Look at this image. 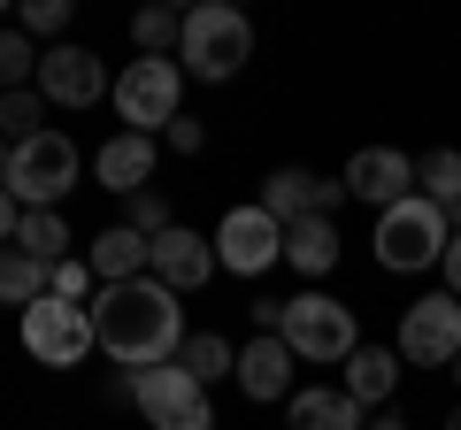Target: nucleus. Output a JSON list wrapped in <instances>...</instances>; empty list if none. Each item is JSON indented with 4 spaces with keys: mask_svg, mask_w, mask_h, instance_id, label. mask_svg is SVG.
<instances>
[{
    "mask_svg": "<svg viewBox=\"0 0 461 430\" xmlns=\"http://www.w3.org/2000/svg\"><path fill=\"white\" fill-rule=\"evenodd\" d=\"M115 399H139V415H147L154 430H215L208 384H193L177 362H162V369H139V377H123V384H115Z\"/></svg>",
    "mask_w": 461,
    "mask_h": 430,
    "instance_id": "nucleus-5",
    "label": "nucleus"
},
{
    "mask_svg": "<svg viewBox=\"0 0 461 430\" xmlns=\"http://www.w3.org/2000/svg\"><path fill=\"white\" fill-rule=\"evenodd\" d=\"M446 430H461V408H454V415H446Z\"/></svg>",
    "mask_w": 461,
    "mask_h": 430,
    "instance_id": "nucleus-37",
    "label": "nucleus"
},
{
    "mask_svg": "<svg viewBox=\"0 0 461 430\" xmlns=\"http://www.w3.org/2000/svg\"><path fill=\"white\" fill-rule=\"evenodd\" d=\"M0 300H8V308H39V300H47V269H39L32 254L0 246Z\"/></svg>",
    "mask_w": 461,
    "mask_h": 430,
    "instance_id": "nucleus-23",
    "label": "nucleus"
},
{
    "mask_svg": "<svg viewBox=\"0 0 461 430\" xmlns=\"http://www.w3.org/2000/svg\"><path fill=\"white\" fill-rule=\"evenodd\" d=\"M415 193H423L430 208H454V200H461V154L454 147L423 154V162H415Z\"/></svg>",
    "mask_w": 461,
    "mask_h": 430,
    "instance_id": "nucleus-24",
    "label": "nucleus"
},
{
    "mask_svg": "<svg viewBox=\"0 0 461 430\" xmlns=\"http://www.w3.org/2000/svg\"><path fill=\"white\" fill-rule=\"evenodd\" d=\"M16 254H32L39 269L69 262V223H62L54 208H23V223H16Z\"/></svg>",
    "mask_w": 461,
    "mask_h": 430,
    "instance_id": "nucleus-21",
    "label": "nucleus"
},
{
    "mask_svg": "<svg viewBox=\"0 0 461 430\" xmlns=\"http://www.w3.org/2000/svg\"><path fill=\"white\" fill-rule=\"evenodd\" d=\"M285 262H293L300 277H330V262H339V231H330V215L285 223Z\"/></svg>",
    "mask_w": 461,
    "mask_h": 430,
    "instance_id": "nucleus-19",
    "label": "nucleus"
},
{
    "mask_svg": "<svg viewBox=\"0 0 461 430\" xmlns=\"http://www.w3.org/2000/svg\"><path fill=\"white\" fill-rule=\"evenodd\" d=\"M0 177H8V139H0Z\"/></svg>",
    "mask_w": 461,
    "mask_h": 430,
    "instance_id": "nucleus-35",
    "label": "nucleus"
},
{
    "mask_svg": "<svg viewBox=\"0 0 461 430\" xmlns=\"http://www.w3.org/2000/svg\"><path fill=\"white\" fill-rule=\"evenodd\" d=\"M32 85H39L47 100H62V108H93L100 93H115L93 47H47V54H39V77H32Z\"/></svg>",
    "mask_w": 461,
    "mask_h": 430,
    "instance_id": "nucleus-11",
    "label": "nucleus"
},
{
    "mask_svg": "<svg viewBox=\"0 0 461 430\" xmlns=\"http://www.w3.org/2000/svg\"><path fill=\"white\" fill-rule=\"evenodd\" d=\"M93 177L108 184V193H123V200H131V193H147V184H154V139H139V131H115L108 147L93 154Z\"/></svg>",
    "mask_w": 461,
    "mask_h": 430,
    "instance_id": "nucleus-16",
    "label": "nucleus"
},
{
    "mask_svg": "<svg viewBox=\"0 0 461 430\" xmlns=\"http://www.w3.org/2000/svg\"><path fill=\"white\" fill-rule=\"evenodd\" d=\"M62 23H69V0H23L16 31H23V39H54Z\"/></svg>",
    "mask_w": 461,
    "mask_h": 430,
    "instance_id": "nucleus-29",
    "label": "nucleus"
},
{
    "mask_svg": "<svg viewBox=\"0 0 461 430\" xmlns=\"http://www.w3.org/2000/svg\"><path fill=\"white\" fill-rule=\"evenodd\" d=\"M339 177H346V193L369 200L377 215H384V208H400V200H415V162H408L400 147H362L354 162L339 169Z\"/></svg>",
    "mask_w": 461,
    "mask_h": 430,
    "instance_id": "nucleus-12",
    "label": "nucleus"
},
{
    "mask_svg": "<svg viewBox=\"0 0 461 430\" xmlns=\"http://www.w3.org/2000/svg\"><path fill=\"white\" fill-rule=\"evenodd\" d=\"M230 377H239V392H247L254 408H262V399H293V346H285L277 331H262L247 354H239Z\"/></svg>",
    "mask_w": 461,
    "mask_h": 430,
    "instance_id": "nucleus-15",
    "label": "nucleus"
},
{
    "mask_svg": "<svg viewBox=\"0 0 461 430\" xmlns=\"http://www.w3.org/2000/svg\"><path fill=\"white\" fill-rule=\"evenodd\" d=\"M123 223H131L139 238H162V231H169V200L147 184V193H131V215H123Z\"/></svg>",
    "mask_w": 461,
    "mask_h": 430,
    "instance_id": "nucleus-30",
    "label": "nucleus"
},
{
    "mask_svg": "<svg viewBox=\"0 0 461 430\" xmlns=\"http://www.w3.org/2000/svg\"><path fill=\"white\" fill-rule=\"evenodd\" d=\"M277 338L293 346V362H354L362 354V331H354V308L346 300H330V292H300V300H285V315H277Z\"/></svg>",
    "mask_w": 461,
    "mask_h": 430,
    "instance_id": "nucleus-3",
    "label": "nucleus"
},
{
    "mask_svg": "<svg viewBox=\"0 0 461 430\" xmlns=\"http://www.w3.org/2000/svg\"><path fill=\"white\" fill-rule=\"evenodd\" d=\"M254 54V23L239 16V8H223V0H200V8H185V39H177V69L200 85H223L239 77Z\"/></svg>",
    "mask_w": 461,
    "mask_h": 430,
    "instance_id": "nucleus-2",
    "label": "nucleus"
},
{
    "mask_svg": "<svg viewBox=\"0 0 461 430\" xmlns=\"http://www.w3.org/2000/svg\"><path fill=\"white\" fill-rule=\"evenodd\" d=\"M446 377H454V384H461V354H454V369H446Z\"/></svg>",
    "mask_w": 461,
    "mask_h": 430,
    "instance_id": "nucleus-36",
    "label": "nucleus"
},
{
    "mask_svg": "<svg viewBox=\"0 0 461 430\" xmlns=\"http://www.w3.org/2000/svg\"><path fill=\"white\" fill-rule=\"evenodd\" d=\"M446 292H454V300H461V231H454V238H446Z\"/></svg>",
    "mask_w": 461,
    "mask_h": 430,
    "instance_id": "nucleus-33",
    "label": "nucleus"
},
{
    "mask_svg": "<svg viewBox=\"0 0 461 430\" xmlns=\"http://www.w3.org/2000/svg\"><path fill=\"white\" fill-rule=\"evenodd\" d=\"M131 39H139V54H169V62H177L185 16H177V8H139V16H131Z\"/></svg>",
    "mask_w": 461,
    "mask_h": 430,
    "instance_id": "nucleus-26",
    "label": "nucleus"
},
{
    "mask_svg": "<svg viewBox=\"0 0 461 430\" xmlns=\"http://www.w3.org/2000/svg\"><path fill=\"white\" fill-rule=\"evenodd\" d=\"M177 369L193 384H215V377H230V369H239V346H230V338H215V331H193L177 346Z\"/></svg>",
    "mask_w": 461,
    "mask_h": 430,
    "instance_id": "nucleus-22",
    "label": "nucleus"
},
{
    "mask_svg": "<svg viewBox=\"0 0 461 430\" xmlns=\"http://www.w3.org/2000/svg\"><path fill=\"white\" fill-rule=\"evenodd\" d=\"M285 262V223L254 200V208H230L223 223H215V269H230V277H262V269Z\"/></svg>",
    "mask_w": 461,
    "mask_h": 430,
    "instance_id": "nucleus-8",
    "label": "nucleus"
},
{
    "mask_svg": "<svg viewBox=\"0 0 461 430\" xmlns=\"http://www.w3.org/2000/svg\"><path fill=\"white\" fill-rule=\"evenodd\" d=\"M362 430H408V423H400V415H393V408H384V415H369V423H362Z\"/></svg>",
    "mask_w": 461,
    "mask_h": 430,
    "instance_id": "nucleus-34",
    "label": "nucleus"
},
{
    "mask_svg": "<svg viewBox=\"0 0 461 430\" xmlns=\"http://www.w3.org/2000/svg\"><path fill=\"white\" fill-rule=\"evenodd\" d=\"M47 93H39V85H23V93H8L0 100V139H8V147H23V139H39L47 131Z\"/></svg>",
    "mask_w": 461,
    "mask_h": 430,
    "instance_id": "nucleus-25",
    "label": "nucleus"
},
{
    "mask_svg": "<svg viewBox=\"0 0 461 430\" xmlns=\"http://www.w3.org/2000/svg\"><path fill=\"white\" fill-rule=\"evenodd\" d=\"M23 354H32L39 369H77L85 354H93V315L47 292L39 308H23Z\"/></svg>",
    "mask_w": 461,
    "mask_h": 430,
    "instance_id": "nucleus-9",
    "label": "nucleus"
},
{
    "mask_svg": "<svg viewBox=\"0 0 461 430\" xmlns=\"http://www.w3.org/2000/svg\"><path fill=\"white\" fill-rule=\"evenodd\" d=\"M400 384V346H362L354 362H346V392L362 399V408H384Z\"/></svg>",
    "mask_w": 461,
    "mask_h": 430,
    "instance_id": "nucleus-20",
    "label": "nucleus"
},
{
    "mask_svg": "<svg viewBox=\"0 0 461 430\" xmlns=\"http://www.w3.org/2000/svg\"><path fill=\"white\" fill-rule=\"evenodd\" d=\"M446 208H430L423 193L415 200H400V208H384L377 215V269H430V262H446Z\"/></svg>",
    "mask_w": 461,
    "mask_h": 430,
    "instance_id": "nucleus-7",
    "label": "nucleus"
},
{
    "mask_svg": "<svg viewBox=\"0 0 461 430\" xmlns=\"http://www.w3.org/2000/svg\"><path fill=\"white\" fill-rule=\"evenodd\" d=\"M85 262H93V277H100V284H131V277H147L154 238H139L131 223H108V231L85 246Z\"/></svg>",
    "mask_w": 461,
    "mask_h": 430,
    "instance_id": "nucleus-17",
    "label": "nucleus"
},
{
    "mask_svg": "<svg viewBox=\"0 0 461 430\" xmlns=\"http://www.w3.org/2000/svg\"><path fill=\"white\" fill-rule=\"evenodd\" d=\"M454 354H461V300H454V292L415 300V308L400 315V362H415V369H454Z\"/></svg>",
    "mask_w": 461,
    "mask_h": 430,
    "instance_id": "nucleus-10",
    "label": "nucleus"
},
{
    "mask_svg": "<svg viewBox=\"0 0 461 430\" xmlns=\"http://www.w3.org/2000/svg\"><path fill=\"white\" fill-rule=\"evenodd\" d=\"M85 315H93V346L108 354V362H123L131 377L177 362V346H185V308H177V292H169L162 277L100 284Z\"/></svg>",
    "mask_w": 461,
    "mask_h": 430,
    "instance_id": "nucleus-1",
    "label": "nucleus"
},
{
    "mask_svg": "<svg viewBox=\"0 0 461 430\" xmlns=\"http://www.w3.org/2000/svg\"><path fill=\"white\" fill-rule=\"evenodd\" d=\"M32 77H39V47L16 31V23H0V85H8V93H23Z\"/></svg>",
    "mask_w": 461,
    "mask_h": 430,
    "instance_id": "nucleus-27",
    "label": "nucleus"
},
{
    "mask_svg": "<svg viewBox=\"0 0 461 430\" xmlns=\"http://www.w3.org/2000/svg\"><path fill=\"white\" fill-rule=\"evenodd\" d=\"M147 277H162L169 292H200V284L215 277V238H200V231H185V223H169V231L154 238Z\"/></svg>",
    "mask_w": 461,
    "mask_h": 430,
    "instance_id": "nucleus-14",
    "label": "nucleus"
},
{
    "mask_svg": "<svg viewBox=\"0 0 461 430\" xmlns=\"http://www.w3.org/2000/svg\"><path fill=\"white\" fill-rule=\"evenodd\" d=\"M16 223H23V208H16V193H8V184H0V246H8V238H16Z\"/></svg>",
    "mask_w": 461,
    "mask_h": 430,
    "instance_id": "nucleus-32",
    "label": "nucleus"
},
{
    "mask_svg": "<svg viewBox=\"0 0 461 430\" xmlns=\"http://www.w3.org/2000/svg\"><path fill=\"white\" fill-rule=\"evenodd\" d=\"M115 116H123V131H139V139H154V131H169L177 123V100H185V69L169 62V54H139L123 77H115Z\"/></svg>",
    "mask_w": 461,
    "mask_h": 430,
    "instance_id": "nucleus-4",
    "label": "nucleus"
},
{
    "mask_svg": "<svg viewBox=\"0 0 461 430\" xmlns=\"http://www.w3.org/2000/svg\"><path fill=\"white\" fill-rule=\"evenodd\" d=\"M93 284H100V277H93V262H85V254H69V262L47 269V292L69 300V308H93Z\"/></svg>",
    "mask_w": 461,
    "mask_h": 430,
    "instance_id": "nucleus-28",
    "label": "nucleus"
},
{
    "mask_svg": "<svg viewBox=\"0 0 461 430\" xmlns=\"http://www.w3.org/2000/svg\"><path fill=\"white\" fill-rule=\"evenodd\" d=\"M8 193H16V208H54V200L77 184V139L69 131H39L23 139V147H8Z\"/></svg>",
    "mask_w": 461,
    "mask_h": 430,
    "instance_id": "nucleus-6",
    "label": "nucleus"
},
{
    "mask_svg": "<svg viewBox=\"0 0 461 430\" xmlns=\"http://www.w3.org/2000/svg\"><path fill=\"white\" fill-rule=\"evenodd\" d=\"M285 415H293V430H362V399L346 392V384H315V392H293L285 399Z\"/></svg>",
    "mask_w": 461,
    "mask_h": 430,
    "instance_id": "nucleus-18",
    "label": "nucleus"
},
{
    "mask_svg": "<svg viewBox=\"0 0 461 430\" xmlns=\"http://www.w3.org/2000/svg\"><path fill=\"white\" fill-rule=\"evenodd\" d=\"M162 139H169V154H200V147H208V131H200L193 116H177V123H169Z\"/></svg>",
    "mask_w": 461,
    "mask_h": 430,
    "instance_id": "nucleus-31",
    "label": "nucleus"
},
{
    "mask_svg": "<svg viewBox=\"0 0 461 430\" xmlns=\"http://www.w3.org/2000/svg\"><path fill=\"white\" fill-rule=\"evenodd\" d=\"M346 193V177H315V169H277V177H262V208L277 215V223H308V215H330Z\"/></svg>",
    "mask_w": 461,
    "mask_h": 430,
    "instance_id": "nucleus-13",
    "label": "nucleus"
}]
</instances>
